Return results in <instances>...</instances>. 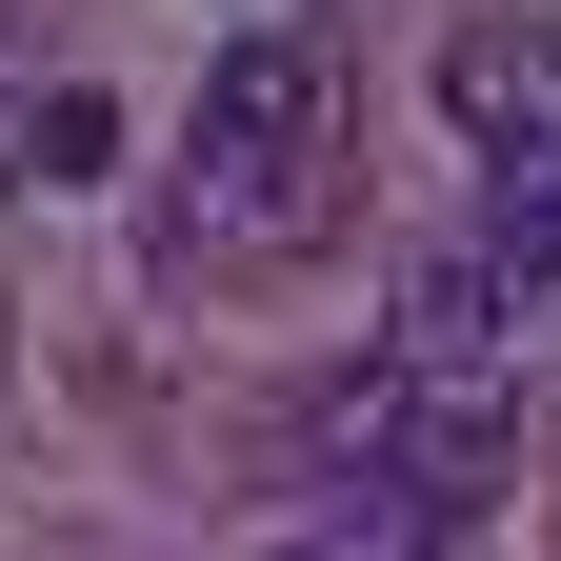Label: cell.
<instances>
[{
	"label": "cell",
	"mask_w": 561,
	"mask_h": 561,
	"mask_svg": "<svg viewBox=\"0 0 561 561\" xmlns=\"http://www.w3.org/2000/svg\"><path fill=\"white\" fill-rule=\"evenodd\" d=\"M321 121H341V60L321 21H241L201 60V241H280L321 201Z\"/></svg>",
	"instance_id": "1"
},
{
	"label": "cell",
	"mask_w": 561,
	"mask_h": 561,
	"mask_svg": "<svg viewBox=\"0 0 561 561\" xmlns=\"http://www.w3.org/2000/svg\"><path fill=\"white\" fill-rule=\"evenodd\" d=\"M442 121L481 140V161H561V21L481 0V21L442 41Z\"/></svg>",
	"instance_id": "2"
},
{
	"label": "cell",
	"mask_w": 561,
	"mask_h": 561,
	"mask_svg": "<svg viewBox=\"0 0 561 561\" xmlns=\"http://www.w3.org/2000/svg\"><path fill=\"white\" fill-rule=\"evenodd\" d=\"M101 140H121V101H101V81H60V101H41V181H81Z\"/></svg>",
	"instance_id": "3"
},
{
	"label": "cell",
	"mask_w": 561,
	"mask_h": 561,
	"mask_svg": "<svg viewBox=\"0 0 561 561\" xmlns=\"http://www.w3.org/2000/svg\"><path fill=\"white\" fill-rule=\"evenodd\" d=\"M0 181H41V81H0Z\"/></svg>",
	"instance_id": "4"
},
{
	"label": "cell",
	"mask_w": 561,
	"mask_h": 561,
	"mask_svg": "<svg viewBox=\"0 0 561 561\" xmlns=\"http://www.w3.org/2000/svg\"><path fill=\"white\" fill-rule=\"evenodd\" d=\"M301 561H401V541H381V522H341V541H301Z\"/></svg>",
	"instance_id": "5"
}]
</instances>
